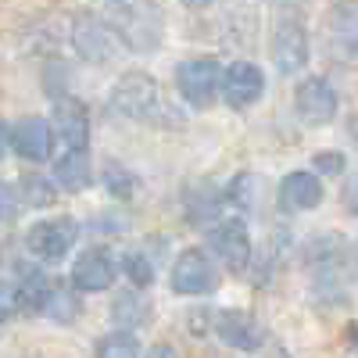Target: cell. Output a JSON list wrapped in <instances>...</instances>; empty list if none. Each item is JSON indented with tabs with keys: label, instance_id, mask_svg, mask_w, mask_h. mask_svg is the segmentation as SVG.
I'll use <instances>...</instances> for the list:
<instances>
[{
	"label": "cell",
	"instance_id": "1",
	"mask_svg": "<svg viewBox=\"0 0 358 358\" xmlns=\"http://www.w3.org/2000/svg\"><path fill=\"white\" fill-rule=\"evenodd\" d=\"M104 22L115 29L118 43L136 50V54H151L162 47L165 18H162L158 4H108Z\"/></svg>",
	"mask_w": 358,
	"mask_h": 358
},
{
	"label": "cell",
	"instance_id": "2",
	"mask_svg": "<svg viewBox=\"0 0 358 358\" xmlns=\"http://www.w3.org/2000/svg\"><path fill=\"white\" fill-rule=\"evenodd\" d=\"M54 294V283L47 280L43 268L18 262L11 265V273L4 276V319L15 312H47V301Z\"/></svg>",
	"mask_w": 358,
	"mask_h": 358
},
{
	"label": "cell",
	"instance_id": "3",
	"mask_svg": "<svg viewBox=\"0 0 358 358\" xmlns=\"http://www.w3.org/2000/svg\"><path fill=\"white\" fill-rule=\"evenodd\" d=\"M222 76L215 57H190L176 69V90L190 108H212L222 97Z\"/></svg>",
	"mask_w": 358,
	"mask_h": 358
},
{
	"label": "cell",
	"instance_id": "4",
	"mask_svg": "<svg viewBox=\"0 0 358 358\" xmlns=\"http://www.w3.org/2000/svg\"><path fill=\"white\" fill-rule=\"evenodd\" d=\"M273 62L283 76H294L308 65V33L294 8L280 11V22L273 29Z\"/></svg>",
	"mask_w": 358,
	"mask_h": 358
},
{
	"label": "cell",
	"instance_id": "5",
	"mask_svg": "<svg viewBox=\"0 0 358 358\" xmlns=\"http://www.w3.org/2000/svg\"><path fill=\"white\" fill-rule=\"evenodd\" d=\"M79 241V222L72 215H57L43 219L25 233V248L29 255H36L40 262H62Z\"/></svg>",
	"mask_w": 358,
	"mask_h": 358
},
{
	"label": "cell",
	"instance_id": "6",
	"mask_svg": "<svg viewBox=\"0 0 358 358\" xmlns=\"http://www.w3.org/2000/svg\"><path fill=\"white\" fill-rule=\"evenodd\" d=\"M111 108L126 118H151L158 108V83L151 72H126L111 90Z\"/></svg>",
	"mask_w": 358,
	"mask_h": 358
},
{
	"label": "cell",
	"instance_id": "7",
	"mask_svg": "<svg viewBox=\"0 0 358 358\" xmlns=\"http://www.w3.org/2000/svg\"><path fill=\"white\" fill-rule=\"evenodd\" d=\"M76 54L83 57V62H94V65H104L111 62V57L118 54V36H115V29L97 18V15H79L72 22V33H69Z\"/></svg>",
	"mask_w": 358,
	"mask_h": 358
},
{
	"label": "cell",
	"instance_id": "8",
	"mask_svg": "<svg viewBox=\"0 0 358 358\" xmlns=\"http://www.w3.org/2000/svg\"><path fill=\"white\" fill-rule=\"evenodd\" d=\"M219 287V273L212 258L201 248H187L172 265V290L183 297H197V294H212Z\"/></svg>",
	"mask_w": 358,
	"mask_h": 358
},
{
	"label": "cell",
	"instance_id": "9",
	"mask_svg": "<svg viewBox=\"0 0 358 358\" xmlns=\"http://www.w3.org/2000/svg\"><path fill=\"white\" fill-rule=\"evenodd\" d=\"M212 248H215V255L222 258L226 273H233V276H244L248 265H251V258H255L251 233H248V226H244L241 219L219 222V226L212 229Z\"/></svg>",
	"mask_w": 358,
	"mask_h": 358
},
{
	"label": "cell",
	"instance_id": "10",
	"mask_svg": "<svg viewBox=\"0 0 358 358\" xmlns=\"http://www.w3.org/2000/svg\"><path fill=\"white\" fill-rule=\"evenodd\" d=\"M294 108L301 115V122L326 126V122H334V115H337V90L322 76H308L294 90Z\"/></svg>",
	"mask_w": 358,
	"mask_h": 358
},
{
	"label": "cell",
	"instance_id": "11",
	"mask_svg": "<svg viewBox=\"0 0 358 358\" xmlns=\"http://www.w3.org/2000/svg\"><path fill=\"white\" fill-rule=\"evenodd\" d=\"M265 94V72L255 62H233L222 76V101L236 111L258 104Z\"/></svg>",
	"mask_w": 358,
	"mask_h": 358
},
{
	"label": "cell",
	"instance_id": "12",
	"mask_svg": "<svg viewBox=\"0 0 358 358\" xmlns=\"http://www.w3.org/2000/svg\"><path fill=\"white\" fill-rule=\"evenodd\" d=\"M50 143H54V133L47 126V118L40 115H25L8 129V147L25 162H47Z\"/></svg>",
	"mask_w": 358,
	"mask_h": 358
},
{
	"label": "cell",
	"instance_id": "13",
	"mask_svg": "<svg viewBox=\"0 0 358 358\" xmlns=\"http://www.w3.org/2000/svg\"><path fill=\"white\" fill-rule=\"evenodd\" d=\"M54 136L62 143V155L65 151H86V140H90V115L83 101L62 97L54 104Z\"/></svg>",
	"mask_w": 358,
	"mask_h": 358
},
{
	"label": "cell",
	"instance_id": "14",
	"mask_svg": "<svg viewBox=\"0 0 358 358\" xmlns=\"http://www.w3.org/2000/svg\"><path fill=\"white\" fill-rule=\"evenodd\" d=\"M115 276H118V265H115V258H111L108 251H101V248L83 251V255L76 258V265H72V287H76L79 294L108 290V287L115 283Z\"/></svg>",
	"mask_w": 358,
	"mask_h": 358
},
{
	"label": "cell",
	"instance_id": "15",
	"mask_svg": "<svg viewBox=\"0 0 358 358\" xmlns=\"http://www.w3.org/2000/svg\"><path fill=\"white\" fill-rule=\"evenodd\" d=\"M215 334L222 344L236 348V351H258L262 348V322L244 312V308H226V312H215Z\"/></svg>",
	"mask_w": 358,
	"mask_h": 358
},
{
	"label": "cell",
	"instance_id": "16",
	"mask_svg": "<svg viewBox=\"0 0 358 358\" xmlns=\"http://www.w3.org/2000/svg\"><path fill=\"white\" fill-rule=\"evenodd\" d=\"M322 179L315 172H290L280 183V204L287 212H312L322 204Z\"/></svg>",
	"mask_w": 358,
	"mask_h": 358
},
{
	"label": "cell",
	"instance_id": "17",
	"mask_svg": "<svg viewBox=\"0 0 358 358\" xmlns=\"http://www.w3.org/2000/svg\"><path fill=\"white\" fill-rule=\"evenodd\" d=\"M326 33H330V47L341 57H358V4L334 8Z\"/></svg>",
	"mask_w": 358,
	"mask_h": 358
},
{
	"label": "cell",
	"instance_id": "18",
	"mask_svg": "<svg viewBox=\"0 0 358 358\" xmlns=\"http://www.w3.org/2000/svg\"><path fill=\"white\" fill-rule=\"evenodd\" d=\"M54 183L69 190V194H79L83 187H90V151H65L54 158Z\"/></svg>",
	"mask_w": 358,
	"mask_h": 358
},
{
	"label": "cell",
	"instance_id": "19",
	"mask_svg": "<svg viewBox=\"0 0 358 358\" xmlns=\"http://www.w3.org/2000/svg\"><path fill=\"white\" fill-rule=\"evenodd\" d=\"M47 315L54 322H72L79 315V290L72 283L69 287L54 283V294H50V301H47Z\"/></svg>",
	"mask_w": 358,
	"mask_h": 358
},
{
	"label": "cell",
	"instance_id": "20",
	"mask_svg": "<svg viewBox=\"0 0 358 358\" xmlns=\"http://www.w3.org/2000/svg\"><path fill=\"white\" fill-rule=\"evenodd\" d=\"M111 319L129 334L133 326H140L147 319V305L140 301V294H118L115 301H111Z\"/></svg>",
	"mask_w": 358,
	"mask_h": 358
},
{
	"label": "cell",
	"instance_id": "21",
	"mask_svg": "<svg viewBox=\"0 0 358 358\" xmlns=\"http://www.w3.org/2000/svg\"><path fill=\"white\" fill-rule=\"evenodd\" d=\"M97 358H140V344H136L133 334L115 330V334L101 337V344H97Z\"/></svg>",
	"mask_w": 358,
	"mask_h": 358
},
{
	"label": "cell",
	"instance_id": "22",
	"mask_svg": "<svg viewBox=\"0 0 358 358\" xmlns=\"http://www.w3.org/2000/svg\"><path fill=\"white\" fill-rule=\"evenodd\" d=\"M126 276H129L140 290H147V287L155 283V265H151V258H147L143 251L126 255Z\"/></svg>",
	"mask_w": 358,
	"mask_h": 358
},
{
	"label": "cell",
	"instance_id": "23",
	"mask_svg": "<svg viewBox=\"0 0 358 358\" xmlns=\"http://www.w3.org/2000/svg\"><path fill=\"white\" fill-rule=\"evenodd\" d=\"M22 201L25 204H36V208H43V204H50L54 201V179L47 183V179H40V176H29V179H22Z\"/></svg>",
	"mask_w": 358,
	"mask_h": 358
},
{
	"label": "cell",
	"instance_id": "24",
	"mask_svg": "<svg viewBox=\"0 0 358 358\" xmlns=\"http://www.w3.org/2000/svg\"><path fill=\"white\" fill-rule=\"evenodd\" d=\"M104 183H108V190H111L115 197H129V190H133V176H129L126 169L111 165L108 176H104Z\"/></svg>",
	"mask_w": 358,
	"mask_h": 358
},
{
	"label": "cell",
	"instance_id": "25",
	"mask_svg": "<svg viewBox=\"0 0 358 358\" xmlns=\"http://www.w3.org/2000/svg\"><path fill=\"white\" fill-rule=\"evenodd\" d=\"M312 165L322 169L326 176H341V172H344V155H341V151H319V155L312 158Z\"/></svg>",
	"mask_w": 358,
	"mask_h": 358
},
{
	"label": "cell",
	"instance_id": "26",
	"mask_svg": "<svg viewBox=\"0 0 358 358\" xmlns=\"http://www.w3.org/2000/svg\"><path fill=\"white\" fill-rule=\"evenodd\" d=\"M344 208L351 215H358V172L348 176V183H344Z\"/></svg>",
	"mask_w": 358,
	"mask_h": 358
},
{
	"label": "cell",
	"instance_id": "27",
	"mask_svg": "<svg viewBox=\"0 0 358 358\" xmlns=\"http://www.w3.org/2000/svg\"><path fill=\"white\" fill-rule=\"evenodd\" d=\"M143 358H179V351H176L172 344H155V348L147 351Z\"/></svg>",
	"mask_w": 358,
	"mask_h": 358
},
{
	"label": "cell",
	"instance_id": "28",
	"mask_svg": "<svg viewBox=\"0 0 358 358\" xmlns=\"http://www.w3.org/2000/svg\"><path fill=\"white\" fill-rule=\"evenodd\" d=\"M15 219V187L8 183L4 187V222H11Z\"/></svg>",
	"mask_w": 358,
	"mask_h": 358
},
{
	"label": "cell",
	"instance_id": "29",
	"mask_svg": "<svg viewBox=\"0 0 358 358\" xmlns=\"http://www.w3.org/2000/svg\"><path fill=\"white\" fill-rule=\"evenodd\" d=\"M351 136L358 140V118H351Z\"/></svg>",
	"mask_w": 358,
	"mask_h": 358
},
{
	"label": "cell",
	"instance_id": "30",
	"mask_svg": "<svg viewBox=\"0 0 358 358\" xmlns=\"http://www.w3.org/2000/svg\"><path fill=\"white\" fill-rule=\"evenodd\" d=\"M355 255H358V244H355Z\"/></svg>",
	"mask_w": 358,
	"mask_h": 358
}]
</instances>
